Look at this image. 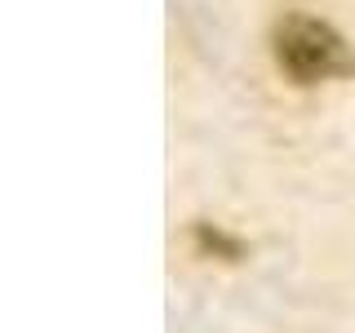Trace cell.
<instances>
[{
  "label": "cell",
  "mask_w": 355,
  "mask_h": 333,
  "mask_svg": "<svg viewBox=\"0 0 355 333\" xmlns=\"http://www.w3.org/2000/svg\"><path fill=\"white\" fill-rule=\"evenodd\" d=\"M275 53H280L284 71L293 76V80H302V85L329 80V76H338V71L351 67L342 40L333 36L324 22H311V18H293V22H288V27L280 31Z\"/></svg>",
  "instance_id": "obj_1"
}]
</instances>
